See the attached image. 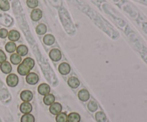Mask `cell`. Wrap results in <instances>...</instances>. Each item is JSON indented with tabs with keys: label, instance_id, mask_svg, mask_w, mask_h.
<instances>
[{
	"label": "cell",
	"instance_id": "cb8c5ba5",
	"mask_svg": "<svg viewBox=\"0 0 147 122\" xmlns=\"http://www.w3.org/2000/svg\"><path fill=\"white\" fill-rule=\"evenodd\" d=\"M21 122H34V116L30 114H26L22 117Z\"/></svg>",
	"mask_w": 147,
	"mask_h": 122
},
{
	"label": "cell",
	"instance_id": "3957f363",
	"mask_svg": "<svg viewBox=\"0 0 147 122\" xmlns=\"http://www.w3.org/2000/svg\"><path fill=\"white\" fill-rule=\"evenodd\" d=\"M26 81L30 85H34L39 81V77L36 73H29L26 76Z\"/></svg>",
	"mask_w": 147,
	"mask_h": 122
},
{
	"label": "cell",
	"instance_id": "8992f818",
	"mask_svg": "<svg viewBox=\"0 0 147 122\" xmlns=\"http://www.w3.org/2000/svg\"><path fill=\"white\" fill-rule=\"evenodd\" d=\"M20 98L24 102H30L33 99V94L29 90H24L20 94Z\"/></svg>",
	"mask_w": 147,
	"mask_h": 122
},
{
	"label": "cell",
	"instance_id": "2e32d148",
	"mask_svg": "<svg viewBox=\"0 0 147 122\" xmlns=\"http://www.w3.org/2000/svg\"><path fill=\"white\" fill-rule=\"evenodd\" d=\"M55 98L54 95L51 94H48L45 96V97L43 98V102L45 105L50 106L55 102Z\"/></svg>",
	"mask_w": 147,
	"mask_h": 122
},
{
	"label": "cell",
	"instance_id": "8fae6325",
	"mask_svg": "<svg viewBox=\"0 0 147 122\" xmlns=\"http://www.w3.org/2000/svg\"><path fill=\"white\" fill-rule=\"evenodd\" d=\"M78 98L82 101H87L90 99V94L87 89H81L78 92Z\"/></svg>",
	"mask_w": 147,
	"mask_h": 122
},
{
	"label": "cell",
	"instance_id": "7c38bea8",
	"mask_svg": "<svg viewBox=\"0 0 147 122\" xmlns=\"http://www.w3.org/2000/svg\"><path fill=\"white\" fill-rule=\"evenodd\" d=\"M0 69H1V71H2L4 74H10V72L12 70L11 68V65L10 64L9 62L8 61H4V62L1 63V65H0Z\"/></svg>",
	"mask_w": 147,
	"mask_h": 122
},
{
	"label": "cell",
	"instance_id": "484cf974",
	"mask_svg": "<svg viewBox=\"0 0 147 122\" xmlns=\"http://www.w3.org/2000/svg\"><path fill=\"white\" fill-rule=\"evenodd\" d=\"M88 109L91 112H95L98 109V104L96 101H90L88 104Z\"/></svg>",
	"mask_w": 147,
	"mask_h": 122
},
{
	"label": "cell",
	"instance_id": "4316f807",
	"mask_svg": "<svg viewBox=\"0 0 147 122\" xmlns=\"http://www.w3.org/2000/svg\"><path fill=\"white\" fill-rule=\"evenodd\" d=\"M27 4L29 8L34 9L38 6V0H27Z\"/></svg>",
	"mask_w": 147,
	"mask_h": 122
},
{
	"label": "cell",
	"instance_id": "30bf717a",
	"mask_svg": "<svg viewBox=\"0 0 147 122\" xmlns=\"http://www.w3.org/2000/svg\"><path fill=\"white\" fill-rule=\"evenodd\" d=\"M42 17V11L40 9H34L31 12V19L34 21H37Z\"/></svg>",
	"mask_w": 147,
	"mask_h": 122
},
{
	"label": "cell",
	"instance_id": "9a60e30c",
	"mask_svg": "<svg viewBox=\"0 0 147 122\" xmlns=\"http://www.w3.org/2000/svg\"><path fill=\"white\" fill-rule=\"evenodd\" d=\"M55 41V39L54 36L52 34H46L43 38V42L47 46L53 45Z\"/></svg>",
	"mask_w": 147,
	"mask_h": 122
},
{
	"label": "cell",
	"instance_id": "44dd1931",
	"mask_svg": "<svg viewBox=\"0 0 147 122\" xmlns=\"http://www.w3.org/2000/svg\"><path fill=\"white\" fill-rule=\"evenodd\" d=\"M5 49L6 51L9 53L14 52V51H16V49H17V47H16L15 43L13 42V41L7 42L5 46Z\"/></svg>",
	"mask_w": 147,
	"mask_h": 122
},
{
	"label": "cell",
	"instance_id": "d4e9b609",
	"mask_svg": "<svg viewBox=\"0 0 147 122\" xmlns=\"http://www.w3.org/2000/svg\"><path fill=\"white\" fill-rule=\"evenodd\" d=\"M10 8L8 0H0V9L2 11H8Z\"/></svg>",
	"mask_w": 147,
	"mask_h": 122
},
{
	"label": "cell",
	"instance_id": "5bb4252c",
	"mask_svg": "<svg viewBox=\"0 0 147 122\" xmlns=\"http://www.w3.org/2000/svg\"><path fill=\"white\" fill-rule=\"evenodd\" d=\"M8 38L11 41H17L20 39V34L19 31H16V30H11L8 33Z\"/></svg>",
	"mask_w": 147,
	"mask_h": 122
},
{
	"label": "cell",
	"instance_id": "ffe728a7",
	"mask_svg": "<svg viewBox=\"0 0 147 122\" xmlns=\"http://www.w3.org/2000/svg\"><path fill=\"white\" fill-rule=\"evenodd\" d=\"M95 117H96V120L97 122H106V120H107L106 115L103 111H98V112H96Z\"/></svg>",
	"mask_w": 147,
	"mask_h": 122
},
{
	"label": "cell",
	"instance_id": "5b68a950",
	"mask_svg": "<svg viewBox=\"0 0 147 122\" xmlns=\"http://www.w3.org/2000/svg\"><path fill=\"white\" fill-rule=\"evenodd\" d=\"M62 109H63V107H62V105L60 104V103L57 102H54L53 104H51L50 107V112L53 115H56L60 114L62 111Z\"/></svg>",
	"mask_w": 147,
	"mask_h": 122
},
{
	"label": "cell",
	"instance_id": "277c9868",
	"mask_svg": "<svg viewBox=\"0 0 147 122\" xmlns=\"http://www.w3.org/2000/svg\"><path fill=\"white\" fill-rule=\"evenodd\" d=\"M50 59L54 61H58L62 58V53L58 49H53L49 53Z\"/></svg>",
	"mask_w": 147,
	"mask_h": 122
},
{
	"label": "cell",
	"instance_id": "f1b7e54d",
	"mask_svg": "<svg viewBox=\"0 0 147 122\" xmlns=\"http://www.w3.org/2000/svg\"><path fill=\"white\" fill-rule=\"evenodd\" d=\"M6 60H7L6 54H4V52L2 51V50L0 49V64L6 61Z\"/></svg>",
	"mask_w": 147,
	"mask_h": 122
},
{
	"label": "cell",
	"instance_id": "9c48e42d",
	"mask_svg": "<svg viewBox=\"0 0 147 122\" xmlns=\"http://www.w3.org/2000/svg\"><path fill=\"white\" fill-rule=\"evenodd\" d=\"M39 94L45 96L50 92V87L47 84H41L37 89Z\"/></svg>",
	"mask_w": 147,
	"mask_h": 122
},
{
	"label": "cell",
	"instance_id": "603a6c76",
	"mask_svg": "<svg viewBox=\"0 0 147 122\" xmlns=\"http://www.w3.org/2000/svg\"><path fill=\"white\" fill-rule=\"evenodd\" d=\"M56 122H67V115L65 112H60L56 116Z\"/></svg>",
	"mask_w": 147,
	"mask_h": 122
},
{
	"label": "cell",
	"instance_id": "e0dca14e",
	"mask_svg": "<svg viewBox=\"0 0 147 122\" xmlns=\"http://www.w3.org/2000/svg\"><path fill=\"white\" fill-rule=\"evenodd\" d=\"M80 116L76 112H72L67 116V122H80Z\"/></svg>",
	"mask_w": 147,
	"mask_h": 122
},
{
	"label": "cell",
	"instance_id": "6da1fadb",
	"mask_svg": "<svg viewBox=\"0 0 147 122\" xmlns=\"http://www.w3.org/2000/svg\"><path fill=\"white\" fill-rule=\"evenodd\" d=\"M34 61L32 58L27 57L23 60L22 63L19 64L17 71L22 76H27L30 73V70L34 67Z\"/></svg>",
	"mask_w": 147,
	"mask_h": 122
},
{
	"label": "cell",
	"instance_id": "ba28073f",
	"mask_svg": "<svg viewBox=\"0 0 147 122\" xmlns=\"http://www.w3.org/2000/svg\"><path fill=\"white\" fill-rule=\"evenodd\" d=\"M20 110L22 114H30L32 110V106L29 102H23L20 105Z\"/></svg>",
	"mask_w": 147,
	"mask_h": 122
},
{
	"label": "cell",
	"instance_id": "52a82bcc",
	"mask_svg": "<svg viewBox=\"0 0 147 122\" xmlns=\"http://www.w3.org/2000/svg\"><path fill=\"white\" fill-rule=\"evenodd\" d=\"M59 72L63 75H67L70 71V67L69 64L66 62L61 63L58 67Z\"/></svg>",
	"mask_w": 147,
	"mask_h": 122
},
{
	"label": "cell",
	"instance_id": "ac0fdd59",
	"mask_svg": "<svg viewBox=\"0 0 147 122\" xmlns=\"http://www.w3.org/2000/svg\"><path fill=\"white\" fill-rule=\"evenodd\" d=\"M16 51H17V54H18L21 57H24L27 55L28 53V49L25 45H20L17 47Z\"/></svg>",
	"mask_w": 147,
	"mask_h": 122
},
{
	"label": "cell",
	"instance_id": "83f0119b",
	"mask_svg": "<svg viewBox=\"0 0 147 122\" xmlns=\"http://www.w3.org/2000/svg\"><path fill=\"white\" fill-rule=\"evenodd\" d=\"M8 36V31L5 29H0V37L2 39L6 38Z\"/></svg>",
	"mask_w": 147,
	"mask_h": 122
},
{
	"label": "cell",
	"instance_id": "7402d4cb",
	"mask_svg": "<svg viewBox=\"0 0 147 122\" xmlns=\"http://www.w3.org/2000/svg\"><path fill=\"white\" fill-rule=\"evenodd\" d=\"M47 31V27L45 24H40L36 27V32L39 35H43Z\"/></svg>",
	"mask_w": 147,
	"mask_h": 122
},
{
	"label": "cell",
	"instance_id": "4fadbf2b",
	"mask_svg": "<svg viewBox=\"0 0 147 122\" xmlns=\"http://www.w3.org/2000/svg\"><path fill=\"white\" fill-rule=\"evenodd\" d=\"M67 84L71 88L76 89L80 86V81L76 77H71L67 80Z\"/></svg>",
	"mask_w": 147,
	"mask_h": 122
},
{
	"label": "cell",
	"instance_id": "d6986e66",
	"mask_svg": "<svg viewBox=\"0 0 147 122\" xmlns=\"http://www.w3.org/2000/svg\"><path fill=\"white\" fill-rule=\"evenodd\" d=\"M10 61L13 64L17 65L22 62V57L19 55L18 54H13L10 57Z\"/></svg>",
	"mask_w": 147,
	"mask_h": 122
},
{
	"label": "cell",
	"instance_id": "7a4b0ae2",
	"mask_svg": "<svg viewBox=\"0 0 147 122\" xmlns=\"http://www.w3.org/2000/svg\"><path fill=\"white\" fill-rule=\"evenodd\" d=\"M19 79L16 74H10L7 77V84L9 87H14L18 84Z\"/></svg>",
	"mask_w": 147,
	"mask_h": 122
}]
</instances>
